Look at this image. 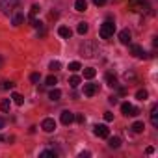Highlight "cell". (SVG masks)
<instances>
[{
	"instance_id": "12",
	"label": "cell",
	"mask_w": 158,
	"mask_h": 158,
	"mask_svg": "<svg viewBox=\"0 0 158 158\" xmlns=\"http://www.w3.org/2000/svg\"><path fill=\"white\" fill-rule=\"evenodd\" d=\"M151 123H152V127H158V104H154L151 108Z\"/></svg>"
},
{
	"instance_id": "28",
	"label": "cell",
	"mask_w": 158,
	"mask_h": 158,
	"mask_svg": "<svg viewBox=\"0 0 158 158\" xmlns=\"http://www.w3.org/2000/svg\"><path fill=\"white\" fill-rule=\"evenodd\" d=\"M80 69H82V65L78 63V61H71V63H69V71H73V73L80 71Z\"/></svg>"
},
{
	"instance_id": "35",
	"label": "cell",
	"mask_w": 158,
	"mask_h": 158,
	"mask_svg": "<svg viewBox=\"0 0 158 158\" xmlns=\"http://www.w3.org/2000/svg\"><path fill=\"white\" fill-rule=\"evenodd\" d=\"M106 2H108V0H93V4H95V6H104Z\"/></svg>"
},
{
	"instance_id": "6",
	"label": "cell",
	"mask_w": 158,
	"mask_h": 158,
	"mask_svg": "<svg viewBox=\"0 0 158 158\" xmlns=\"http://www.w3.org/2000/svg\"><path fill=\"white\" fill-rule=\"evenodd\" d=\"M93 134L99 136V138H108V136H110V128H108L106 125H95Z\"/></svg>"
},
{
	"instance_id": "9",
	"label": "cell",
	"mask_w": 158,
	"mask_h": 158,
	"mask_svg": "<svg viewBox=\"0 0 158 158\" xmlns=\"http://www.w3.org/2000/svg\"><path fill=\"white\" fill-rule=\"evenodd\" d=\"M97 91H99V86L97 84H84V95L86 97H93Z\"/></svg>"
},
{
	"instance_id": "29",
	"label": "cell",
	"mask_w": 158,
	"mask_h": 158,
	"mask_svg": "<svg viewBox=\"0 0 158 158\" xmlns=\"http://www.w3.org/2000/svg\"><path fill=\"white\" fill-rule=\"evenodd\" d=\"M15 84L13 82H8V80H4V82H0V89H2V91H6V89H11Z\"/></svg>"
},
{
	"instance_id": "20",
	"label": "cell",
	"mask_w": 158,
	"mask_h": 158,
	"mask_svg": "<svg viewBox=\"0 0 158 158\" xmlns=\"http://www.w3.org/2000/svg\"><path fill=\"white\" fill-rule=\"evenodd\" d=\"M60 97H61V91H60V89H52V91L48 93V99H50V101H54V102H56V101H60Z\"/></svg>"
},
{
	"instance_id": "4",
	"label": "cell",
	"mask_w": 158,
	"mask_h": 158,
	"mask_svg": "<svg viewBox=\"0 0 158 158\" xmlns=\"http://www.w3.org/2000/svg\"><path fill=\"white\" fill-rule=\"evenodd\" d=\"M121 112H123V115H127V117H128V115L134 117V115L139 114V110H138L136 106H132L130 102H123V104H121Z\"/></svg>"
},
{
	"instance_id": "38",
	"label": "cell",
	"mask_w": 158,
	"mask_h": 158,
	"mask_svg": "<svg viewBox=\"0 0 158 158\" xmlns=\"http://www.w3.org/2000/svg\"><path fill=\"white\" fill-rule=\"evenodd\" d=\"M4 125H6V119H4V117H0V128H4Z\"/></svg>"
},
{
	"instance_id": "23",
	"label": "cell",
	"mask_w": 158,
	"mask_h": 158,
	"mask_svg": "<svg viewBox=\"0 0 158 158\" xmlns=\"http://www.w3.org/2000/svg\"><path fill=\"white\" fill-rule=\"evenodd\" d=\"M41 158H56V151H41V154H39Z\"/></svg>"
},
{
	"instance_id": "32",
	"label": "cell",
	"mask_w": 158,
	"mask_h": 158,
	"mask_svg": "<svg viewBox=\"0 0 158 158\" xmlns=\"http://www.w3.org/2000/svg\"><path fill=\"white\" fill-rule=\"evenodd\" d=\"M54 84H58V80H56V76L50 74V76L47 78V86H54Z\"/></svg>"
},
{
	"instance_id": "13",
	"label": "cell",
	"mask_w": 158,
	"mask_h": 158,
	"mask_svg": "<svg viewBox=\"0 0 158 158\" xmlns=\"http://www.w3.org/2000/svg\"><path fill=\"white\" fill-rule=\"evenodd\" d=\"M106 82H108V86H110V88H117V78H115V74L106 73Z\"/></svg>"
},
{
	"instance_id": "31",
	"label": "cell",
	"mask_w": 158,
	"mask_h": 158,
	"mask_svg": "<svg viewBox=\"0 0 158 158\" xmlns=\"http://www.w3.org/2000/svg\"><path fill=\"white\" fill-rule=\"evenodd\" d=\"M149 97V93H147V89H139L138 93H136V99H139V101H145Z\"/></svg>"
},
{
	"instance_id": "36",
	"label": "cell",
	"mask_w": 158,
	"mask_h": 158,
	"mask_svg": "<svg viewBox=\"0 0 158 158\" xmlns=\"http://www.w3.org/2000/svg\"><path fill=\"white\" fill-rule=\"evenodd\" d=\"M104 119H106V121H112V119H114V114H112V112H106V114H104Z\"/></svg>"
},
{
	"instance_id": "10",
	"label": "cell",
	"mask_w": 158,
	"mask_h": 158,
	"mask_svg": "<svg viewBox=\"0 0 158 158\" xmlns=\"http://www.w3.org/2000/svg\"><path fill=\"white\" fill-rule=\"evenodd\" d=\"M130 37H132V34H130L128 28H125V30L119 32V41H121L123 45H128V43H130Z\"/></svg>"
},
{
	"instance_id": "8",
	"label": "cell",
	"mask_w": 158,
	"mask_h": 158,
	"mask_svg": "<svg viewBox=\"0 0 158 158\" xmlns=\"http://www.w3.org/2000/svg\"><path fill=\"white\" fill-rule=\"evenodd\" d=\"M60 119H61V123H63V125H71V123L74 121V114H73V112H69V110H63V112H61V115H60Z\"/></svg>"
},
{
	"instance_id": "18",
	"label": "cell",
	"mask_w": 158,
	"mask_h": 158,
	"mask_svg": "<svg viewBox=\"0 0 158 158\" xmlns=\"http://www.w3.org/2000/svg\"><path fill=\"white\" fill-rule=\"evenodd\" d=\"M88 30H89V26H88V23H78V28H76V32L80 34V35H84V34H88Z\"/></svg>"
},
{
	"instance_id": "30",
	"label": "cell",
	"mask_w": 158,
	"mask_h": 158,
	"mask_svg": "<svg viewBox=\"0 0 158 158\" xmlns=\"http://www.w3.org/2000/svg\"><path fill=\"white\" fill-rule=\"evenodd\" d=\"M125 80H127V82H134V80H136L134 71H127V73H125Z\"/></svg>"
},
{
	"instance_id": "21",
	"label": "cell",
	"mask_w": 158,
	"mask_h": 158,
	"mask_svg": "<svg viewBox=\"0 0 158 158\" xmlns=\"http://www.w3.org/2000/svg\"><path fill=\"white\" fill-rule=\"evenodd\" d=\"M130 128H132V132H136V134H139V132H141V130H143L145 127H143V123H141V121H136V123H134V125H132Z\"/></svg>"
},
{
	"instance_id": "34",
	"label": "cell",
	"mask_w": 158,
	"mask_h": 158,
	"mask_svg": "<svg viewBox=\"0 0 158 158\" xmlns=\"http://www.w3.org/2000/svg\"><path fill=\"white\" fill-rule=\"evenodd\" d=\"M30 80H32L34 84H37V82H39V74H37V73H34V74L30 76Z\"/></svg>"
},
{
	"instance_id": "16",
	"label": "cell",
	"mask_w": 158,
	"mask_h": 158,
	"mask_svg": "<svg viewBox=\"0 0 158 158\" xmlns=\"http://www.w3.org/2000/svg\"><path fill=\"white\" fill-rule=\"evenodd\" d=\"M86 8H88L86 0H76V2H74V10L76 11H86Z\"/></svg>"
},
{
	"instance_id": "7",
	"label": "cell",
	"mask_w": 158,
	"mask_h": 158,
	"mask_svg": "<svg viewBox=\"0 0 158 158\" xmlns=\"http://www.w3.org/2000/svg\"><path fill=\"white\" fill-rule=\"evenodd\" d=\"M41 128H43L45 132H54V130H56V121H54V119H50V117H47V119H43Z\"/></svg>"
},
{
	"instance_id": "41",
	"label": "cell",
	"mask_w": 158,
	"mask_h": 158,
	"mask_svg": "<svg viewBox=\"0 0 158 158\" xmlns=\"http://www.w3.org/2000/svg\"><path fill=\"white\" fill-rule=\"evenodd\" d=\"M0 67H2V58H0Z\"/></svg>"
},
{
	"instance_id": "40",
	"label": "cell",
	"mask_w": 158,
	"mask_h": 158,
	"mask_svg": "<svg viewBox=\"0 0 158 158\" xmlns=\"http://www.w3.org/2000/svg\"><path fill=\"white\" fill-rule=\"evenodd\" d=\"M4 139H6V138H4V136H2V134H0V141H4Z\"/></svg>"
},
{
	"instance_id": "5",
	"label": "cell",
	"mask_w": 158,
	"mask_h": 158,
	"mask_svg": "<svg viewBox=\"0 0 158 158\" xmlns=\"http://www.w3.org/2000/svg\"><path fill=\"white\" fill-rule=\"evenodd\" d=\"M130 8L132 11H145L149 10V4H147V0H130Z\"/></svg>"
},
{
	"instance_id": "1",
	"label": "cell",
	"mask_w": 158,
	"mask_h": 158,
	"mask_svg": "<svg viewBox=\"0 0 158 158\" xmlns=\"http://www.w3.org/2000/svg\"><path fill=\"white\" fill-rule=\"evenodd\" d=\"M19 2L21 0H0V10H2L4 15H10L19 8Z\"/></svg>"
},
{
	"instance_id": "24",
	"label": "cell",
	"mask_w": 158,
	"mask_h": 158,
	"mask_svg": "<svg viewBox=\"0 0 158 158\" xmlns=\"http://www.w3.org/2000/svg\"><path fill=\"white\" fill-rule=\"evenodd\" d=\"M39 10H41V8H39L37 4H34V6L30 8V21H32V19H35V15L39 13Z\"/></svg>"
},
{
	"instance_id": "17",
	"label": "cell",
	"mask_w": 158,
	"mask_h": 158,
	"mask_svg": "<svg viewBox=\"0 0 158 158\" xmlns=\"http://www.w3.org/2000/svg\"><path fill=\"white\" fill-rule=\"evenodd\" d=\"M10 108H11V101L10 99H2V102H0V110H2L4 114H8Z\"/></svg>"
},
{
	"instance_id": "25",
	"label": "cell",
	"mask_w": 158,
	"mask_h": 158,
	"mask_svg": "<svg viewBox=\"0 0 158 158\" xmlns=\"http://www.w3.org/2000/svg\"><path fill=\"white\" fill-rule=\"evenodd\" d=\"M48 69H50V71H60V69H61V63H60L58 60H54V61L48 63Z\"/></svg>"
},
{
	"instance_id": "22",
	"label": "cell",
	"mask_w": 158,
	"mask_h": 158,
	"mask_svg": "<svg viewBox=\"0 0 158 158\" xmlns=\"http://www.w3.org/2000/svg\"><path fill=\"white\" fill-rule=\"evenodd\" d=\"M23 21H24V15H23V13H17V15L13 17V26H21Z\"/></svg>"
},
{
	"instance_id": "19",
	"label": "cell",
	"mask_w": 158,
	"mask_h": 158,
	"mask_svg": "<svg viewBox=\"0 0 158 158\" xmlns=\"http://www.w3.org/2000/svg\"><path fill=\"white\" fill-rule=\"evenodd\" d=\"M95 74H97V71H95L93 67H86V69H84V78H89V80H91Z\"/></svg>"
},
{
	"instance_id": "3",
	"label": "cell",
	"mask_w": 158,
	"mask_h": 158,
	"mask_svg": "<svg viewBox=\"0 0 158 158\" xmlns=\"http://www.w3.org/2000/svg\"><path fill=\"white\" fill-rule=\"evenodd\" d=\"M80 52H82V56H86V58H93V56L97 54V47H95V43H84V45L80 47Z\"/></svg>"
},
{
	"instance_id": "37",
	"label": "cell",
	"mask_w": 158,
	"mask_h": 158,
	"mask_svg": "<svg viewBox=\"0 0 158 158\" xmlns=\"http://www.w3.org/2000/svg\"><path fill=\"white\" fill-rule=\"evenodd\" d=\"M108 101H110V104H117V97H110Z\"/></svg>"
},
{
	"instance_id": "2",
	"label": "cell",
	"mask_w": 158,
	"mask_h": 158,
	"mask_svg": "<svg viewBox=\"0 0 158 158\" xmlns=\"http://www.w3.org/2000/svg\"><path fill=\"white\" fill-rule=\"evenodd\" d=\"M114 32H115V24H114L112 21H106V23L101 24L99 34H101L102 39H110V37H114Z\"/></svg>"
},
{
	"instance_id": "15",
	"label": "cell",
	"mask_w": 158,
	"mask_h": 158,
	"mask_svg": "<svg viewBox=\"0 0 158 158\" xmlns=\"http://www.w3.org/2000/svg\"><path fill=\"white\" fill-rule=\"evenodd\" d=\"M106 139H108V147H110V149H117V147L121 145V139H119V138H110V136H108Z\"/></svg>"
},
{
	"instance_id": "14",
	"label": "cell",
	"mask_w": 158,
	"mask_h": 158,
	"mask_svg": "<svg viewBox=\"0 0 158 158\" xmlns=\"http://www.w3.org/2000/svg\"><path fill=\"white\" fill-rule=\"evenodd\" d=\"M58 34H60L61 37H65V39H69V37L73 35L71 28H67V26H60V28H58Z\"/></svg>"
},
{
	"instance_id": "11",
	"label": "cell",
	"mask_w": 158,
	"mask_h": 158,
	"mask_svg": "<svg viewBox=\"0 0 158 158\" xmlns=\"http://www.w3.org/2000/svg\"><path fill=\"white\" fill-rule=\"evenodd\" d=\"M130 52H132V56H136V58H145V52H143V48H141L139 45H132V47H130Z\"/></svg>"
},
{
	"instance_id": "39",
	"label": "cell",
	"mask_w": 158,
	"mask_h": 158,
	"mask_svg": "<svg viewBox=\"0 0 158 158\" xmlns=\"http://www.w3.org/2000/svg\"><path fill=\"white\" fill-rule=\"evenodd\" d=\"M78 156H80V158H86V156H89V152L86 151V152H80V154H78Z\"/></svg>"
},
{
	"instance_id": "27",
	"label": "cell",
	"mask_w": 158,
	"mask_h": 158,
	"mask_svg": "<svg viewBox=\"0 0 158 158\" xmlns=\"http://www.w3.org/2000/svg\"><path fill=\"white\" fill-rule=\"evenodd\" d=\"M69 84H71V88H78V86H80V78H78V76H71Z\"/></svg>"
},
{
	"instance_id": "26",
	"label": "cell",
	"mask_w": 158,
	"mask_h": 158,
	"mask_svg": "<svg viewBox=\"0 0 158 158\" xmlns=\"http://www.w3.org/2000/svg\"><path fill=\"white\" fill-rule=\"evenodd\" d=\"M11 99H13V102H15V104H19V106L24 102V97H23V95H19V93H13V95H11Z\"/></svg>"
},
{
	"instance_id": "33",
	"label": "cell",
	"mask_w": 158,
	"mask_h": 158,
	"mask_svg": "<svg viewBox=\"0 0 158 158\" xmlns=\"http://www.w3.org/2000/svg\"><path fill=\"white\" fill-rule=\"evenodd\" d=\"M74 121H76V123H80V125H82V123L86 121V117H84L82 114H78V115H74Z\"/></svg>"
}]
</instances>
